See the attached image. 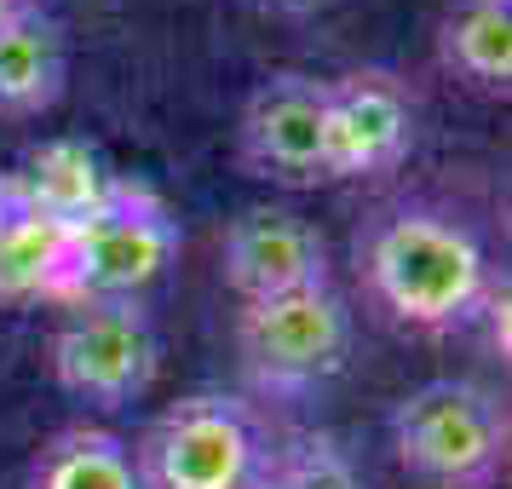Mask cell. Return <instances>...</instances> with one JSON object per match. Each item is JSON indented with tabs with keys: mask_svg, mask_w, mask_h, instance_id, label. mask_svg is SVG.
I'll return each mask as SVG.
<instances>
[{
	"mask_svg": "<svg viewBox=\"0 0 512 489\" xmlns=\"http://www.w3.org/2000/svg\"><path fill=\"white\" fill-rule=\"evenodd\" d=\"M363 282L392 323L426 334L484 317V300L495 288L484 242L455 213L438 208L386 213L363 242Z\"/></svg>",
	"mask_w": 512,
	"mask_h": 489,
	"instance_id": "1",
	"label": "cell"
},
{
	"mask_svg": "<svg viewBox=\"0 0 512 489\" xmlns=\"http://www.w3.org/2000/svg\"><path fill=\"white\" fill-rule=\"evenodd\" d=\"M392 455L426 489H495L507 472V409L478 380H426L392 403Z\"/></svg>",
	"mask_w": 512,
	"mask_h": 489,
	"instance_id": "2",
	"label": "cell"
},
{
	"mask_svg": "<svg viewBox=\"0 0 512 489\" xmlns=\"http://www.w3.org/2000/svg\"><path fill=\"white\" fill-rule=\"evenodd\" d=\"M179 254V219L156 190L127 185L64 231V265L52 282V305H93V300H139Z\"/></svg>",
	"mask_w": 512,
	"mask_h": 489,
	"instance_id": "3",
	"label": "cell"
},
{
	"mask_svg": "<svg viewBox=\"0 0 512 489\" xmlns=\"http://www.w3.org/2000/svg\"><path fill=\"white\" fill-rule=\"evenodd\" d=\"M133 461L144 489H265L271 449L248 403L196 392L150 420Z\"/></svg>",
	"mask_w": 512,
	"mask_h": 489,
	"instance_id": "4",
	"label": "cell"
},
{
	"mask_svg": "<svg viewBox=\"0 0 512 489\" xmlns=\"http://www.w3.org/2000/svg\"><path fill=\"white\" fill-rule=\"evenodd\" d=\"M351 305L334 282L254 300L236 317V357L259 397H311L346 369Z\"/></svg>",
	"mask_w": 512,
	"mask_h": 489,
	"instance_id": "5",
	"label": "cell"
},
{
	"mask_svg": "<svg viewBox=\"0 0 512 489\" xmlns=\"http://www.w3.org/2000/svg\"><path fill=\"white\" fill-rule=\"evenodd\" d=\"M162 340L139 300L70 305L52 334V380L87 409H127L156 386Z\"/></svg>",
	"mask_w": 512,
	"mask_h": 489,
	"instance_id": "6",
	"label": "cell"
},
{
	"mask_svg": "<svg viewBox=\"0 0 512 489\" xmlns=\"http://www.w3.org/2000/svg\"><path fill=\"white\" fill-rule=\"evenodd\" d=\"M236 156L254 179H271V185H328L323 81H311L300 70L265 75L236 116Z\"/></svg>",
	"mask_w": 512,
	"mask_h": 489,
	"instance_id": "7",
	"label": "cell"
},
{
	"mask_svg": "<svg viewBox=\"0 0 512 489\" xmlns=\"http://www.w3.org/2000/svg\"><path fill=\"white\" fill-rule=\"evenodd\" d=\"M323 139L328 185L397 173L415 150V104L392 75L351 70L340 81H323Z\"/></svg>",
	"mask_w": 512,
	"mask_h": 489,
	"instance_id": "8",
	"label": "cell"
},
{
	"mask_svg": "<svg viewBox=\"0 0 512 489\" xmlns=\"http://www.w3.org/2000/svg\"><path fill=\"white\" fill-rule=\"evenodd\" d=\"M219 271H225V288L236 300L254 305L328 282V248L294 208L254 202L219 236Z\"/></svg>",
	"mask_w": 512,
	"mask_h": 489,
	"instance_id": "9",
	"label": "cell"
},
{
	"mask_svg": "<svg viewBox=\"0 0 512 489\" xmlns=\"http://www.w3.org/2000/svg\"><path fill=\"white\" fill-rule=\"evenodd\" d=\"M6 179V190L24 202V208H35L41 219H52V225H81V219H93L110 196H116V173H110V162L98 156V144L75 139V133H52V139L29 144L24 156H18V167L12 173H0Z\"/></svg>",
	"mask_w": 512,
	"mask_h": 489,
	"instance_id": "10",
	"label": "cell"
},
{
	"mask_svg": "<svg viewBox=\"0 0 512 489\" xmlns=\"http://www.w3.org/2000/svg\"><path fill=\"white\" fill-rule=\"evenodd\" d=\"M70 81V41L64 24L41 6H24L12 24H0V116L24 121L64 98Z\"/></svg>",
	"mask_w": 512,
	"mask_h": 489,
	"instance_id": "11",
	"label": "cell"
},
{
	"mask_svg": "<svg viewBox=\"0 0 512 489\" xmlns=\"http://www.w3.org/2000/svg\"><path fill=\"white\" fill-rule=\"evenodd\" d=\"M438 58L478 93L512 87V0H455L438 29Z\"/></svg>",
	"mask_w": 512,
	"mask_h": 489,
	"instance_id": "12",
	"label": "cell"
},
{
	"mask_svg": "<svg viewBox=\"0 0 512 489\" xmlns=\"http://www.w3.org/2000/svg\"><path fill=\"white\" fill-rule=\"evenodd\" d=\"M29 489H144V478L127 438L104 426H64L35 449Z\"/></svg>",
	"mask_w": 512,
	"mask_h": 489,
	"instance_id": "13",
	"label": "cell"
},
{
	"mask_svg": "<svg viewBox=\"0 0 512 489\" xmlns=\"http://www.w3.org/2000/svg\"><path fill=\"white\" fill-rule=\"evenodd\" d=\"M58 265H64V225L24 208L0 179V305H52Z\"/></svg>",
	"mask_w": 512,
	"mask_h": 489,
	"instance_id": "14",
	"label": "cell"
},
{
	"mask_svg": "<svg viewBox=\"0 0 512 489\" xmlns=\"http://www.w3.org/2000/svg\"><path fill=\"white\" fill-rule=\"evenodd\" d=\"M265 489H369V478L346 461L334 438H294L282 455H271Z\"/></svg>",
	"mask_w": 512,
	"mask_h": 489,
	"instance_id": "15",
	"label": "cell"
},
{
	"mask_svg": "<svg viewBox=\"0 0 512 489\" xmlns=\"http://www.w3.org/2000/svg\"><path fill=\"white\" fill-rule=\"evenodd\" d=\"M242 6H254V12H265V18H305V12H317V6H328V0H242Z\"/></svg>",
	"mask_w": 512,
	"mask_h": 489,
	"instance_id": "16",
	"label": "cell"
},
{
	"mask_svg": "<svg viewBox=\"0 0 512 489\" xmlns=\"http://www.w3.org/2000/svg\"><path fill=\"white\" fill-rule=\"evenodd\" d=\"M24 6H29V0H0V24H12V18H18Z\"/></svg>",
	"mask_w": 512,
	"mask_h": 489,
	"instance_id": "17",
	"label": "cell"
}]
</instances>
